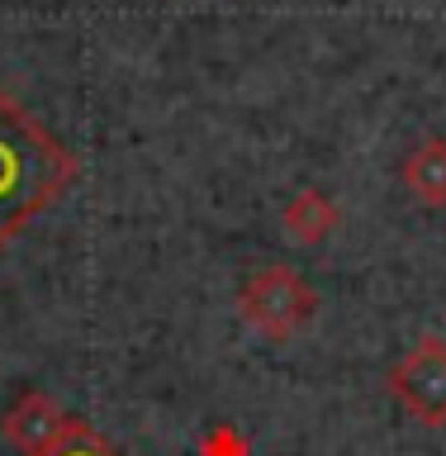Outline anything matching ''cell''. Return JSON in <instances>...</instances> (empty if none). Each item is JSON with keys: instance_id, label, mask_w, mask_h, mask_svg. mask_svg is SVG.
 I'll use <instances>...</instances> for the list:
<instances>
[{"instance_id": "1", "label": "cell", "mask_w": 446, "mask_h": 456, "mask_svg": "<svg viewBox=\"0 0 446 456\" xmlns=\"http://www.w3.org/2000/svg\"><path fill=\"white\" fill-rule=\"evenodd\" d=\"M77 181V157L14 95L0 91V252Z\"/></svg>"}, {"instance_id": "2", "label": "cell", "mask_w": 446, "mask_h": 456, "mask_svg": "<svg viewBox=\"0 0 446 456\" xmlns=\"http://www.w3.org/2000/svg\"><path fill=\"white\" fill-rule=\"evenodd\" d=\"M238 314L256 328V333L285 342V338H295L299 328L313 323V314H319V290H313L295 266L271 262V266H256L252 276L238 285Z\"/></svg>"}, {"instance_id": "3", "label": "cell", "mask_w": 446, "mask_h": 456, "mask_svg": "<svg viewBox=\"0 0 446 456\" xmlns=\"http://www.w3.org/2000/svg\"><path fill=\"white\" fill-rule=\"evenodd\" d=\"M385 385L399 399V409L413 413L423 428H446V342L437 333L413 342L390 366Z\"/></svg>"}, {"instance_id": "4", "label": "cell", "mask_w": 446, "mask_h": 456, "mask_svg": "<svg viewBox=\"0 0 446 456\" xmlns=\"http://www.w3.org/2000/svg\"><path fill=\"white\" fill-rule=\"evenodd\" d=\"M71 423H77V419L57 409L43 390H24L20 399H14V404L5 409V419H0V433H5L24 456H34V452H43V447H53V442L62 437Z\"/></svg>"}, {"instance_id": "5", "label": "cell", "mask_w": 446, "mask_h": 456, "mask_svg": "<svg viewBox=\"0 0 446 456\" xmlns=\"http://www.w3.org/2000/svg\"><path fill=\"white\" fill-rule=\"evenodd\" d=\"M399 176H404V191L418 200V205L446 209V134H423L409 148Z\"/></svg>"}, {"instance_id": "6", "label": "cell", "mask_w": 446, "mask_h": 456, "mask_svg": "<svg viewBox=\"0 0 446 456\" xmlns=\"http://www.w3.org/2000/svg\"><path fill=\"white\" fill-rule=\"evenodd\" d=\"M280 228L290 242H299V248H319V242L337 228V205L319 191V185H309V191H299L290 205H285Z\"/></svg>"}, {"instance_id": "7", "label": "cell", "mask_w": 446, "mask_h": 456, "mask_svg": "<svg viewBox=\"0 0 446 456\" xmlns=\"http://www.w3.org/2000/svg\"><path fill=\"white\" fill-rule=\"evenodd\" d=\"M34 456H124V452L114 447L109 437H100L95 428H85V423L77 419L62 437L53 442V447H43V452H34Z\"/></svg>"}]
</instances>
